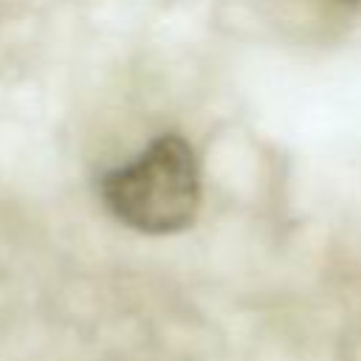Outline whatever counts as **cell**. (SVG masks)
Listing matches in <instances>:
<instances>
[{"instance_id": "6da1fadb", "label": "cell", "mask_w": 361, "mask_h": 361, "mask_svg": "<svg viewBox=\"0 0 361 361\" xmlns=\"http://www.w3.org/2000/svg\"><path fill=\"white\" fill-rule=\"evenodd\" d=\"M102 200L116 220L144 234L186 228L200 203V172L192 147L166 133L130 164L102 178Z\"/></svg>"}, {"instance_id": "7a4b0ae2", "label": "cell", "mask_w": 361, "mask_h": 361, "mask_svg": "<svg viewBox=\"0 0 361 361\" xmlns=\"http://www.w3.org/2000/svg\"><path fill=\"white\" fill-rule=\"evenodd\" d=\"M338 3H350L353 6V3H361V0H338Z\"/></svg>"}]
</instances>
